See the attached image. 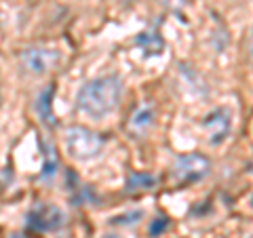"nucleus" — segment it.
I'll return each instance as SVG.
<instances>
[{
  "label": "nucleus",
  "instance_id": "obj_10",
  "mask_svg": "<svg viewBox=\"0 0 253 238\" xmlns=\"http://www.w3.org/2000/svg\"><path fill=\"white\" fill-rule=\"evenodd\" d=\"M150 122H152V110H150V106H141L131 118V129L144 131L146 126H150Z\"/></svg>",
  "mask_w": 253,
  "mask_h": 238
},
{
  "label": "nucleus",
  "instance_id": "obj_9",
  "mask_svg": "<svg viewBox=\"0 0 253 238\" xmlns=\"http://www.w3.org/2000/svg\"><path fill=\"white\" fill-rule=\"evenodd\" d=\"M156 186V177L150 173H131L126 179V192H139V190H152Z\"/></svg>",
  "mask_w": 253,
  "mask_h": 238
},
{
  "label": "nucleus",
  "instance_id": "obj_16",
  "mask_svg": "<svg viewBox=\"0 0 253 238\" xmlns=\"http://www.w3.org/2000/svg\"><path fill=\"white\" fill-rule=\"evenodd\" d=\"M251 207H253V198H251Z\"/></svg>",
  "mask_w": 253,
  "mask_h": 238
},
{
  "label": "nucleus",
  "instance_id": "obj_11",
  "mask_svg": "<svg viewBox=\"0 0 253 238\" xmlns=\"http://www.w3.org/2000/svg\"><path fill=\"white\" fill-rule=\"evenodd\" d=\"M144 217V211H131V213H125V215H116L112 219V224H137V221Z\"/></svg>",
  "mask_w": 253,
  "mask_h": 238
},
{
  "label": "nucleus",
  "instance_id": "obj_1",
  "mask_svg": "<svg viewBox=\"0 0 253 238\" xmlns=\"http://www.w3.org/2000/svg\"><path fill=\"white\" fill-rule=\"evenodd\" d=\"M123 97V82L118 76H101L89 80L83 84V89L78 91L76 106L83 114L95 120H101L108 114H112L121 104Z\"/></svg>",
  "mask_w": 253,
  "mask_h": 238
},
{
  "label": "nucleus",
  "instance_id": "obj_15",
  "mask_svg": "<svg viewBox=\"0 0 253 238\" xmlns=\"http://www.w3.org/2000/svg\"><path fill=\"white\" fill-rule=\"evenodd\" d=\"M9 238H26V236H21V234H11Z\"/></svg>",
  "mask_w": 253,
  "mask_h": 238
},
{
  "label": "nucleus",
  "instance_id": "obj_17",
  "mask_svg": "<svg viewBox=\"0 0 253 238\" xmlns=\"http://www.w3.org/2000/svg\"><path fill=\"white\" fill-rule=\"evenodd\" d=\"M0 104H2V97H0Z\"/></svg>",
  "mask_w": 253,
  "mask_h": 238
},
{
  "label": "nucleus",
  "instance_id": "obj_8",
  "mask_svg": "<svg viewBox=\"0 0 253 238\" xmlns=\"http://www.w3.org/2000/svg\"><path fill=\"white\" fill-rule=\"evenodd\" d=\"M137 46L144 51L146 57H152V55H161L165 49V42L158 34H152V32H144V34L137 36Z\"/></svg>",
  "mask_w": 253,
  "mask_h": 238
},
{
  "label": "nucleus",
  "instance_id": "obj_2",
  "mask_svg": "<svg viewBox=\"0 0 253 238\" xmlns=\"http://www.w3.org/2000/svg\"><path fill=\"white\" fill-rule=\"evenodd\" d=\"M63 146L74 160H91V158L101 154L104 139L91 129H84V126H68Z\"/></svg>",
  "mask_w": 253,
  "mask_h": 238
},
{
  "label": "nucleus",
  "instance_id": "obj_12",
  "mask_svg": "<svg viewBox=\"0 0 253 238\" xmlns=\"http://www.w3.org/2000/svg\"><path fill=\"white\" fill-rule=\"evenodd\" d=\"M167 226H169V219L165 217V215L156 217L152 224H150V236H161L165 230H167Z\"/></svg>",
  "mask_w": 253,
  "mask_h": 238
},
{
  "label": "nucleus",
  "instance_id": "obj_14",
  "mask_svg": "<svg viewBox=\"0 0 253 238\" xmlns=\"http://www.w3.org/2000/svg\"><path fill=\"white\" fill-rule=\"evenodd\" d=\"M249 55H251V59H253V36H251V44H249Z\"/></svg>",
  "mask_w": 253,
  "mask_h": 238
},
{
  "label": "nucleus",
  "instance_id": "obj_7",
  "mask_svg": "<svg viewBox=\"0 0 253 238\" xmlns=\"http://www.w3.org/2000/svg\"><path fill=\"white\" fill-rule=\"evenodd\" d=\"M53 91H55V86L49 84V86H46V89L41 93V97H38V104H36L38 116H41V120H42L46 126H55V116H53V110H51Z\"/></svg>",
  "mask_w": 253,
  "mask_h": 238
},
{
  "label": "nucleus",
  "instance_id": "obj_6",
  "mask_svg": "<svg viewBox=\"0 0 253 238\" xmlns=\"http://www.w3.org/2000/svg\"><path fill=\"white\" fill-rule=\"evenodd\" d=\"M21 61L32 74H44L59 61V55L44 46H30L21 53Z\"/></svg>",
  "mask_w": 253,
  "mask_h": 238
},
{
  "label": "nucleus",
  "instance_id": "obj_4",
  "mask_svg": "<svg viewBox=\"0 0 253 238\" xmlns=\"http://www.w3.org/2000/svg\"><path fill=\"white\" fill-rule=\"evenodd\" d=\"M211 164L205 156L201 154H186L177 158L175 166H173V177L179 184H192V181H199L209 173Z\"/></svg>",
  "mask_w": 253,
  "mask_h": 238
},
{
  "label": "nucleus",
  "instance_id": "obj_13",
  "mask_svg": "<svg viewBox=\"0 0 253 238\" xmlns=\"http://www.w3.org/2000/svg\"><path fill=\"white\" fill-rule=\"evenodd\" d=\"M46 164H44V171H42V177L46 179V177H51L53 173H55V169H57V160H55V156H53V148L51 146H46Z\"/></svg>",
  "mask_w": 253,
  "mask_h": 238
},
{
  "label": "nucleus",
  "instance_id": "obj_3",
  "mask_svg": "<svg viewBox=\"0 0 253 238\" xmlns=\"http://www.w3.org/2000/svg\"><path fill=\"white\" fill-rule=\"evenodd\" d=\"M230 131H232V110L230 108L219 106L205 118V133H207V141L211 146L224 144Z\"/></svg>",
  "mask_w": 253,
  "mask_h": 238
},
{
  "label": "nucleus",
  "instance_id": "obj_5",
  "mask_svg": "<svg viewBox=\"0 0 253 238\" xmlns=\"http://www.w3.org/2000/svg\"><path fill=\"white\" fill-rule=\"evenodd\" d=\"M63 224V213L53 204H38L28 213V228L36 232H51Z\"/></svg>",
  "mask_w": 253,
  "mask_h": 238
}]
</instances>
